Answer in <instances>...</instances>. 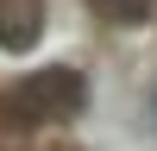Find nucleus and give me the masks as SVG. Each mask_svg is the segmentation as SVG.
I'll return each mask as SVG.
<instances>
[{"instance_id":"f257e3e1","label":"nucleus","mask_w":157,"mask_h":151,"mask_svg":"<svg viewBox=\"0 0 157 151\" xmlns=\"http://www.w3.org/2000/svg\"><path fill=\"white\" fill-rule=\"evenodd\" d=\"M88 107V76L75 63H44L25 69L19 82L0 88V126L6 132H38V126H63Z\"/></svg>"},{"instance_id":"f03ea898","label":"nucleus","mask_w":157,"mask_h":151,"mask_svg":"<svg viewBox=\"0 0 157 151\" xmlns=\"http://www.w3.org/2000/svg\"><path fill=\"white\" fill-rule=\"evenodd\" d=\"M44 38V0H0V50H32Z\"/></svg>"},{"instance_id":"7ed1b4c3","label":"nucleus","mask_w":157,"mask_h":151,"mask_svg":"<svg viewBox=\"0 0 157 151\" xmlns=\"http://www.w3.org/2000/svg\"><path fill=\"white\" fill-rule=\"evenodd\" d=\"M88 13H94L101 25H120V32H132V25L151 19V0H82Z\"/></svg>"},{"instance_id":"20e7f679","label":"nucleus","mask_w":157,"mask_h":151,"mask_svg":"<svg viewBox=\"0 0 157 151\" xmlns=\"http://www.w3.org/2000/svg\"><path fill=\"white\" fill-rule=\"evenodd\" d=\"M151 120H157V88H151Z\"/></svg>"}]
</instances>
